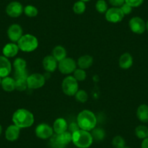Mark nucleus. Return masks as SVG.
<instances>
[{
	"mask_svg": "<svg viewBox=\"0 0 148 148\" xmlns=\"http://www.w3.org/2000/svg\"><path fill=\"white\" fill-rule=\"evenodd\" d=\"M12 120L13 124L16 125L20 129H25L31 127L34 124V116L31 111L24 108H20L15 111Z\"/></svg>",
	"mask_w": 148,
	"mask_h": 148,
	"instance_id": "f257e3e1",
	"label": "nucleus"
},
{
	"mask_svg": "<svg viewBox=\"0 0 148 148\" xmlns=\"http://www.w3.org/2000/svg\"><path fill=\"white\" fill-rule=\"evenodd\" d=\"M77 123L80 129L91 132L97 126V119L92 111L84 110L81 111L77 116Z\"/></svg>",
	"mask_w": 148,
	"mask_h": 148,
	"instance_id": "f03ea898",
	"label": "nucleus"
},
{
	"mask_svg": "<svg viewBox=\"0 0 148 148\" xmlns=\"http://www.w3.org/2000/svg\"><path fill=\"white\" fill-rule=\"evenodd\" d=\"M93 142L90 132L79 129L72 134V142L78 148H89L92 146Z\"/></svg>",
	"mask_w": 148,
	"mask_h": 148,
	"instance_id": "7ed1b4c3",
	"label": "nucleus"
},
{
	"mask_svg": "<svg viewBox=\"0 0 148 148\" xmlns=\"http://www.w3.org/2000/svg\"><path fill=\"white\" fill-rule=\"evenodd\" d=\"M20 50L24 52H31L38 48L39 41L35 36L32 34H23L17 42Z\"/></svg>",
	"mask_w": 148,
	"mask_h": 148,
	"instance_id": "20e7f679",
	"label": "nucleus"
},
{
	"mask_svg": "<svg viewBox=\"0 0 148 148\" xmlns=\"http://www.w3.org/2000/svg\"><path fill=\"white\" fill-rule=\"evenodd\" d=\"M72 142V134L68 131L55 135L49 139V145L52 148H65Z\"/></svg>",
	"mask_w": 148,
	"mask_h": 148,
	"instance_id": "39448f33",
	"label": "nucleus"
},
{
	"mask_svg": "<svg viewBox=\"0 0 148 148\" xmlns=\"http://www.w3.org/2000/svg\"><path fill=\"white\" fill-rule=\"evenodd\" d=\"M62 89L65 95L74 96L79 90V82L73 76H68L62 81Z\"/></svg>",
	"mask_w": 148,
	"mask_h": 148,
	"instance_id": "423d86ee",
	"label": "nucleus"
},
{
	"mask_svg": "<svg viewBox=\"0 0 148 148\" xmlns=\"http://www.w3.org/2000/svg\"><path fill=\"white\" fill-rule=\"evenodd\" d=\"M58 68L61 73L68 75L73 73L77 68V63L73 58L66 57L63 60L58 62Z\"/></svg>",
	"mask_w": 148,
	"mask_h": 148,
	"instance_id": "0eeeda50",
	"label": "nucleus"
},
{
	"mask_svg": "<svg viewBox=\"0 0 148 148\" xmlns=\"http://www.w3.org/2000/svg\"><path fill=\"white\" fill-rule=\"evenodd\" d=\"M27 82H28V88L31 89H37L42 88L45 84L46 78L42 74L35 73L28 75Z\"/></svg>",
	"mask_w": 148,
	"mask_h": 148,
	"instance_id": "6e6552de",
	"label": "nucleus"
},
{
	"mask_svg": "<svg viewBox=\"0 0 148 148\" xmlns=\"http://www.w3.org/2000/svg\"><path fill=\"white\" fill-rule=\"evenodd\" d=\"M105 14L106 21L112 23H118L121 22L125 16L120 8H113V7L109 8Z\"/></svg>",
	"mask_w": 148,
	"mask_h": 148,
	"instance_id": "1a4fd4ad",
	"label": "nucleus"
},
{
	"mask_svg": "<svg viewBox=\"0 0 148 148\" xmlns=\"http://www.w3.org/2000/svg\"><path fill=\"white\" fill-rule=\"evenodd\" d=\"M131 31L136 34H142L146 31V23L140 17H133L129 22Z\"/></svg>",
	"mask_w": 148,
	"mask_h": 148,
	"instance_id": "9d476101",
	"label": "nucleus"
},
{
	"mask_svg": "<svg viewBox=\"0 0 148 148\" xmlns=\"http://www.w3.org/2000/svg\"><path fill=\"white\" fill-rule=\"evenodd\" d=\"M36 136L41 139H49L53 136V128L47 123H40L35 129Z\"/></svg>",
	"mask_w": 148,
	"mask_h": 148,
	"instance_id": "9b49d317",
	"label": "nucleus"
},
{
	"mask_svg": "<svg viewBox=\"0 0 148 148\" xmlns=\"http://www.w3.org/2000/svg\"><path fill=\"white\" fill-rule=\"evenodd\" d=\"M23 9L22 4L19 2L14 1L8 4L6 8V13L11 18H18L23 12Z\"/></svg>",
	"mask_w": 148,
	"mask_h": 148,
	"instance_id": "f8f14e48",
	"label": "nucleus"
},
{
	"mask_svg": "<svg viewBox=\"0 0 148 148\" xmlns=\"http://www.w3.org/2000/svg\"><path fill=\"white\" fill-rule=\"evenodd\" d=\"M23 35L22 27L18 24H12L8 29V36L12 42H18Z\"/></svg>",
	"mask_w": 148,
	"mask_h": 148,
	"instance_id": "ddd939ff",
	"label": "nucleus"
},
{
	"mask_svg": "<svg viewBox=\"0 0 148 148\" xmlns=\"http://www.w3.org/2000/svg\"><path fill=\"white\" fill-rule=\"evenodd\" d=\"M12 64L9 58H6L4 55L0 56V77L5 78L9 76L12 71Z\"/></svg>",
	"mask_w": 148,
	"mask_h": 148,
	"instance_id": "4468645a",
	"label": "nucleus"
},
{
	"mask_svg": "<svg viewBox=\"0 0 148 148\" xmlns=\"http://www.w3.org/2000/svg\"><path fill=\"white\" fill-rule=\"evenodd\" d=\"M21 129L16 125H10L5 131V138L9 142H15L19 138Z\"/></svg>",
	"mask_w": 148,
	"mask_h": 148,
	"instance_id": "2eb2a0df",
	"label": "nucleus"
},
{
	"mask_svg": "<svg viewBox=\"0 0 148 148\" xmlns=\"http://www.w3.org/2000/svg\"><path fill=\"white\" fill-rule=\"evenodd\" d=\"M58 62L52 55H47L42 60L43 68L47 72L52 73L58 68Z\"/></svg>",
	"mask_w": 148,
	"mask_h": 148,
	"instance_id": "dca6fc26",
	"label": "nucleus"
},
{
	"mask_svg": "<svg viewBox=\"0 0 148 148\" xmlns=\"http://www.w3.org/2000/svg\"><path fill=\"white\" fill-rule=\"evenodd\" d=\"M20 49L18 47V45L14 42H10V43L7 44L2 49V53L5 57L8 58H14L18 55Z\"/></svg>",
	"mask_w": 148,
	"mask_h": 148,
	"instance_id": "f3484780",
	"label": "nucleus"
},
{
	"mask_svg": "<svg viewBox=\"0 0 148 148\" xmlns=\"http://www.w3.org/2000/svg\"><path fill=\"white\" fill-rule=\"evenodd\" d=\"M133 57L129 52H125L121 55L119 60V65L123 70L129 69L133 65Z\"/></svg>",
	"mask_w": 148,
	"mask_h": 148,
	"instance_id": "a211bd4d",
	"label": "nucleus"
},
{
	"mask_svg": "<svg viewBox=\"0 0 148 148\" xmlns=\"http://www.w3.org/2000/svg\"><path fill=\"white\" fill-rule=\"evenodd\" d=\"M52 128H53L54 133L59 134L68 131V124L65 119L62 118H58L54 122Z\"/></svg>",
	"mask_w": 148,
	"mask_h": 148,
	"instance_id": "6ab92c4d",
	"label": "nucleus"
},
{
	"mask_svg": "<svg viewBox=\"0 0 148 148\" xmlns=\"http://www.w3.org/2000/svg\"><path fill=\"white\" fill-rule=\"evenodd\" d=\"M93 58H92L91 55H84L81 56L80 58L78 59L76 63H77V66L79 67V68L86 70L92 66V64H93Z\"/></svg>",
	"mask_w": 148,
	"mask_h": 148,
	"instance_id": "aec40b11",
	"label": "nucleus"
},
{
	"mask_svg": "<svg viewBox=\"0 0 148 148\" xmlns=\"http://www.w3.org/2000/svg\"><path fill=\"white\" fill-rule=\"evenodd\" d=\"M136 117L142 123L148 122V105L142 104L136 110Z\"/></svg>",
	"mask_w": 148,
	"mask_h": 148,
	"instance_id": "412c9836",
	"label": "nucleus"
},
{
	"mask_svg": "<svg viewBox=\"0 0 148 148\" xmlns=\"http://www.w3.org/2000/svg\"><path fill=\"white\" fill-rule=\"evenodd\" d=\"M1 86L4 91L7 92H11L15 89V80L14 78L7 76L2 79Z\"/></svg>",
	"mask_w": 148,
	"mask_h": 148,
	"instance_id": "4be33fe9",
	"label": "nucleus"
},
{
	"mask_svg": "<svg viewBox=\"0 0 148 148\" xmlns=\"http://www.w3.org/2000/svg\"><path fill=\"white\" fill-rule=\"evenodd\" d=\"M52 56L55 58L58 62H60V60H63L67 57V52L66 49L62 46L58 45L56 46L52 50Z\"/></svg>",
	"mask_w": 148,
	"mask_h": 148,
	"instance_id": "5701e85b",
	"label": "nucleus"
},
{
	"mask_svg": "<svg viewBox=\"0 0 148 148\" xmlns=\"http://www.w3.org/2000/svg\"><path fill=\"white\" fill-rule=\"evenodd\" d=\"M13 66L14 69H15V72H23V71H26L27 63L26 61L24 59L21 58H18L14 60L13 62Z\"/></svg>",
	"mask_w": 148,
	"mask_h": 148,
	"instance_id": "b1692460",
	"label": "nucleus"
},
{
	"mask_svg": "<svg viewBox=\"0 0 148 148\" xmlns=\"http://www.w3.org/2000/svg\"><path fill=\"white\" fill-rule=\"evenodd\" d=\"M15 80V89L19 92H23L28 88V77H17L14 78Z\"/></svg>",
	"mask_w": 148,
	"mask_h": 148,
	"instance_id": "393cba45",
	"label": "nucleus"
},
{
	"mask_svg": "<svg viewBox=\"0 0 148 148\" xmlns=\"http://www.w3.org/2000/svg\"><path fill=\"white\" fill-rule=\"evenodd\" d=\"M135 135L140 139L148 137V128L145 125H139L135 129Z\"/></svg>",
	"mask_w": 148,
	"mask_h": 148,
	"instance_id": "a878e982",
	"label": "nucleus"
},
{
	"mask_svg": "<svg viewBox=\"0 0 148 148\" xmlns=\"http://www.w3.org/2000/svg\"><path fill=\"white\" fill-rule=\"evenodd\" d=\"M91 134L92 135L94 141H98L100 142L102 141L105 137V132L104 129L101 128L95 127L92 131H91Z\"/></svg>",
	"mask_w": 148,
	"mask_h": 148,
	"instance_id": "bb28decb",
	"label": "nucleus"
},
{
	"mask_svg": "<svg viewBox=\"0 0 148 148\" xmlns=\"http://www.w3.org/2000/svg\"><path fill=\"white\" fill-rule=\"evenodd\" d=\"M86 4L85 2H82L81 0L76 2V3L73 5V10L77 15H81V14H83L84 12L86 10Z\"/></svg>",
	"mask_w": 148,
	"mask_h": 148,
	"instance_id": "cd10ccee",
	"label": "nucleus"
},
{
	"mask_svg": "<svg viewBox=\"0 0 148 148\" xmlns=\"http://www.w3.org/2000/svg\"><path fill=\"white\" fill-rule=\"evenodd\" d=\"M23 12L26 16L29 17V18H34L38 15L39 11L36 7L33 6V5H27L24 8Z\"/></svg>",
	"mask_w": 148,
	"mask_h": 148,
	"instance_id": "c85d7f7f",
	"label": "nucleus"
},
{
	"mask_svg": "<svg viewBox=\"0 0 148 148\" xmlns=\"http://www.w3.org/2000/svg\"><path fill=\"white\" fill-rule=\"evenodd\" d=\"M73 76L78 82H84L86 78V73L85 70L82 69V68H76L74 72L73 73Z\"/></svg>",
	"mask_w": 148,
	"mask_h": 148,
	"instance_id": "c756f323",
	"label": "nucleus"
},
{
	"mask_svg": "<svg viewBox=\"0 0 148 148\" xmlns=\"http://www.w3.org/2000/svg\"><path fill=\"white\" fill-rule=\"evenodd\" d=\"M112 145L114 148H123L126 146V142L121 136H116L112 140Z\"/></svg>",
	"mask_w": 148,
	"mask_h": 148,
	"instance_id": "7c9ffc66",
	"label": "nucleus"
},
{
	"mask_svg": "<svg viewBox=\"0 0 148 148\" xmlns=\"http://www.w3.org/2000/svg\"><path fill=\"white\" fill-rule=\"evenodd\" d=\"M95 9L99 13H105L108 10V4L105 0H98L95 5Z\"/></svg>",
	"mask_w": 148,
	"mask_h": 148,
	"instance_id": "2f4dec72",
	"label": "nucleus"
},
{
	"mask_svg": "<svg viewBox=\"0 0 148 148\" xmlns=\"http://www.w3.org/2000/svg\"><path fill=\"white\" fill-rule=\"evenodd\" d=\"M74 96L76 97V100L81 103H84L88 99V94L84 89H79Z\"/></svg>",
	"mask_w": 148,
	"mask_h": 148,
	"instance_id": "473e14b6",
	"label": "nucleus"
},
{
	"mask_svg": "<svg viewBox=\"0 0 148 148\" xmlns=\"http://www.w3.org/2000/svg\"><path fill=\"white\" fill-rule=\"evenodd\" d=\"M144 0H125V3L133 8H138L143 4Z\"/></svg>",
	"mask_w": 148,
	"mask_h": 148,
	"instance_id": "72a5a7b5",
	"label": "nucleus"
},
{
	"mask_svg": "<svg viewBox=\"0 0 148 148\" xmlns=\"http://www.w3.org/2000/svg\"><path fill=\"white\" fill-rule=\"evenodd\" d=\"M108 2L113 8H121L125 3V0H108Z\"/></svg>",
	"mask_w": 148,
	"mask_h": 148,
	"instance_id": "f704fd0d",
	"label": "nucleus"
},
{
	"mask_svg": "<svg viewBox=\"0 0 148 148\" xmlns=\"http://www.w3.org/2000/svg\"><path fill=\"white\" fill-rule=\"evenodd\" d=\"M120 9L121 10V11L123 12V13L124 14V15H129V14L132 12V8L126 3L123 4V5L121 7Z\"/></svg>",
	"mask_w": 148,
	"mask_h": 148,
	"instance_id": "c9c22d12",
	"label": "nucleus"
},
{
	"mask_svg": "<svg viewBox=\"0 0 148 148\" xmlns=\"http://www.w3.org/2000/svg\"><path fill=\"white\" fill-rule=\"evenodd\" d=\"M79 129H80V128H79L77 122H76V123H74V122H73V123H70V124L68 125V132H71V134L74 133V132H76V131L79 130Z\"/></svg>",
	"mask_w": 148,
	"mask_h": 148,
	"instance_id": "e433bc0d",
	"label": "nucleus"
},
{
	"mask_svg": "<svg viewBox=\"0 0 148 148\" xmlns=\"http://www.w3.org/2000/svg\"><path fill=\"white\" fill-rule=\"evenodd\" d=\"M142 148H148V137L142 139V144H141Z\"/></svg>",
	"mask_w": 148,
	"mask_h": 148,
	"instance_id": "4c0bfd02",
	"label": "nucleus"
},
{
	"mask_svg": "<svg viewBox=\"0 0 148 148\" xmlns=\"http://www.w3.org/2000/svg\"><path fill=\"white\" fill-rule=\"evenodd\" d=\"M2 125L0 124V136L2 135Z\"/></svg>",
	"mask_w": 148,
	"mask_h": 148,
	"instance_id": "58836bf2",
	"label": "nucleus"
},
{
	"mask_svg": "<svg viewBox=\"0 0 148 148\" xmlns=\"http://www.w3.org/2000/svg\"><path fill=\"white\" fill-rule=\"evenodd\" d=\"M146 30L148 33V21H147V23H146Z\"/></svg>",
	"mask_w": 148,
	"mask_h": 148,
	"instance_id": "ea45409f",
	"label": "nucleus"
},
{
	"mask_svg": "<svg viewBox=\"0 0 148 148\" xmlns=\"http://www.w3.org/2000/svg\"><path fill=\"white\" fill-rule=\"evenodd\" d=\"M81 1H82V2H89L90 0H81Z\"/></svg>",
	"mask_w": 148,
	"mask_h": 148,
	"instance_id": "a19ab883",
	"label": "nucleus"
},
{
	"mask_svg": "<svg viewBox=\"0 0 148 148\" xmlns=\"http://www.w3.org/2000/svg\"><path fill=\"white\" fill-rule=\"evenodd\" d=\"M2 78L0 77V86H1V84H2Z\"/></svg>",
	"mask_w": 148,
	"mask_h": 148,
	"instance_id": "79ce46f5",
	"label": "nucleus"
},
{
	"mask_svg": "<svg viewBox=\"0 0 148 148\" xmlns=\"http://www.w3.org/2000/svg\"><path fill=\"white\" fill-rule=\"evenodd\" d=\"M123 148H131V147H128V146H125Z\"/></svg>",
	"mask_w": 148,
	"mask_h": 148,
	"instance_id": "37998d69",
	"label": "nucleus"
}]
</instances>
